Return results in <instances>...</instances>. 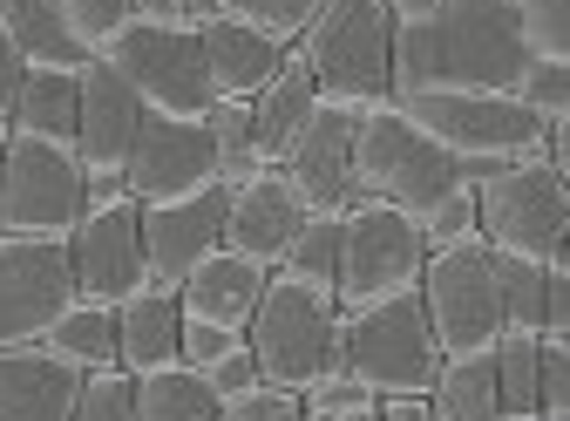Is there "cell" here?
Returning <instances> with one entry per match:
<instances>
[{
	"label": "cell",
	"instance_id": "1",
	"mask_svg": "<svg viewBox=\"0 0 570 421\" xmlns=\"http://www.w3.org/2000/svg\"><path fill=\"white\" fill-rule=\"evenodd\" d=\"M530 61L517 0H442L428 21L394 28V102L421 89H482L510 96Z\"/></svg>",
	"mask_w": 570,
	"mask_h": 421
},
{
	"label": "cell",
	"instance_id": "2",
	"mask_svg": "<svg viewBox=\"0 0 570 421\" xmlns=\"http://www.w3.org/2000/svg\"><path fill=\"white\" fill-rule=\"evenodd\" d=\"M245 340L258 354V381L265 388L306 394L320 374H346V313H340V293L313 286V278L272 272Z\"/></svg>",
	"mask_w": 570,
	"mask_h": 421
},
{
	"label": "cell",
	"instance_id": "3",
	"mask_svg": "<svg viewBox=\"0 0 570 421\" xmlns=\"http://www.w3.org/2000/svg\"><path fill=\"white\" fill-rule=\"evenodd\" d=\"M394 14L387 0H326L320 21L299 35V55L320 82V102L374 109L394 102Z\"/></svg>",
	"mask_w": 570,
	"mask_h": 421
},
{
	"label": "cell",
	"instance_id": "4",
	"mask_svg": "<svg viewBox=\"0 0 570 421\" xmlns=\"http://www.w3.org/2000/svg\"><path fill=\"white\" fill-rule=\"evenodd\" d=\"M455 184H475V177L401 102L361 109V144H353V190H361V197L401 204V210H414V218H421V210L435 204V197H449Z\"/></svg>",
	"mask_w": 570,
	"mask_h": 421
},
{
	"label": "cell",
	"instance_id": "5",
	"mask_svg": "<svg viewBox=\"0 0 570 421\" xmlns=\"http://www.w3.org/2000/svg\"><path fill=\"white\" fill-rule=\"evenodd\" d=\"M475 218H482V238L503 252V258L557 265L563 225H570V184L557 177L550 150L482 170L475 177Z\"/></svg>",
	"mask_w": 570,
	"mask_h": 421
},
{
	"label": "cell",
	"instance_id": "6",
	"mask_svg": "<svg viewBox=\"0 0 570 421\" xmlns=\"http://www.w3.org/2000/svg\"><path fill=\"white\" fill-rule=\"evenodd\" d=\"M449 157H462L469 177L495 170V164H517V157H543L550 150V129L517 102V96H482V89H421L401 102Z\"/></svg>",
	"mask_w": 570,
	"mask_h": 421
},
{
	"label": "cell",
	"instance_id": "7",
	"mask_svg": "<svg viewBox=\"0 0 570 421\" xmlns=\"http://www.w3.org/2000/svg\"><path fill=\"white\" fill-rule=\"evenodd\" d=\"M89 210V170L76 144L14 136L0 144V232L14 238H68Z\"/></svg>",
	"mask_w": 570,
	"mask_h": 421
},
{
	"label": "cell",
	"instance_id": "8",
	"mask_svg": "<svg viewBox=\"0 0 570 421\" xmlns=\"http://www.w3.org/2000/svg\"><path fill=\"white\" fill-rule=\"evenodd\" d=\"M442 340L428 326V306H421V286L414 293H394L381 306H361L346 313V374L367 381L381 401L387 394H428L442 374Z\"/></svg>",
	"mask_w": 570,
	"mask_h": 421
},
{
	"label": "cell",
	"instance_id": "9",
	"mask_svg": "<svg viewBox=\"0 0 570 421\" xmlns=\"http://www.w3.org/2000/svg\"><path fill=\"white\" fill-rule=\"evenodd\" d=\"M421 306H428V326H435L442 354H489V346L503 340V326H510L503 278H495V245L462 238L449 252H428Z\"/></svg>",
	"mask_w": 570,
	"mask_h": 421
},
{
	"label": "cell",
	"instance_id": "10",
	"mask_svg": "<svg viewBox=\"0 0 570 421\" xmlns=\"http://www.w3.org/2000/svg\"><path fill=\"white\" fill-rule=\"evenodd\" d=\"M421 265H428V245H421L414 210L381 204V197H353L346 232H340V286H333L340 313H361V306H381L394 293H414Z\"/></svg>",
	"mask_w": 570,
	"mask_h": 421
},
{
	"label": "cell",
	"instance_id": "11",
	"mask_svg": "<svg viewBox=\"0 0 570 421\" xmlns=\"http://www.w3.org/2000/svg\"><path fill=\"white\" fill-rule=\"evenodd\" d=\"M102 61L116 76L150 102V109H170V116H204L210 102V68H204V41H197V21H164V14H136L109 48Z\"/></svg>",
	"mask_w": 570,
	"mask_h": 421
},
{
	"label": "cell",
	"instance_id": "12",
	"mask_svg": "<svg viewBox=\"0 0 570 421\" xmlns=\"http://www.w3.org/2000/svg\"><path fill=\"white\" fill-rule=\"evenodd\" d=\"M76 258L68 238H14L0 232V346H35L76 306Z\"/></svg>",
	"mask_w": 570,
	"mask_h": 421
},
{
	"label": "cell",
	"instance_id": "13",
	"mask_svg": "<svg viewBox=\"0 0 570 421\" xmlns=\"http://www.w3.org/2000/svg\"><path fill=\"white\" fill-rule=\"evenodd\" d=\"M122 184H129L136 204H170V197H197L210 184H225L218 150H210V123L204 116H170V109H142Z\"/></svg>",
	"mask_w": 570,
	"mask_h": 421
},
{
	"label": "cell",
	"instance_id": "14",
	"mask_svg": "<svg viewBox=\"0 0 570 421\" xmlns=\"http://www.w3.org/2000/svg\"><path fill=\"white\" fill-rule=\"evenodd\" d=\"M68 258H76V293L96 306H122L129 293L150 286V265H142V204H89L82 225L68 232Z\"/></svg>",
	"mask_w": 570,
	"mask_h": 421
},
{
	"label": "cell",
	"instance_id": "15",
	"mask_svg": "<svg viewBox=\"0 0 570 421\" xmlns=\"http://www.w3.org/2000/svg\"><path fill=\"white\" fill-rule=\"evenodd\" d=\"M225 210H232V184H210V190L170 197V204H142V265H150L157 293H177L225 245Z\"/></svg>",
	"mask_w": 570,
	"mask_h": 421
},
{
	"label": "cell",
	"instance_id": "16",
	"mask_svg": "<svg viewBox=\"0 0 570 421\" xmlns=\"http://www.w3.org/2000/svg\"><path fill=\"white\" fill-rule=\"evenodd\" d=\"M313 204L299 197V184L285 170H252L245 184H232V210H225V252L258 258V265H285L293 238L306 232Z\"/></svg>",
	"mask_w": 570,
	"mask_h": 421
},
{
	"label": "cell",
	"instance_id": "17",
	"mask_svg": "<svg viewBox=\"0 0 570 421\" xmlns=\"http://www.w3.org/2000/svg\"><path fill=\"white\" fill-rule=\"evenodd\" d=\"M353 144H361V109L346 102H320L306 136L293 144V157H285L278 170L299 184V197L313 210H353Z\"/></svg>",
	"mask_w": 570,
	"mask_h": 421
},
{
	"label": "cell",
	"instance_id": "18",
	"mask_svg": "<svg viewBox=\"0 0 570 421\" xmlns=\"http://www.w3.org/2000/svg\"><path fill=\"white\" fill-rule=\"evenodd\" d=\"M142 102L116 68L96 55L89 68H82V123H76V157H82V170L89 177H122V164H129V150H136V129H142Z\"/></svg>",
	"mask_w": 570,
	"mask_h": 421
},
{
	"label": "cell",
	"instance_id": "19",
	"mask_svg": "<svg viewBox=\"0 0 570 421\" xmlns=\"http://www.w3.org/2000/svg\"><path fill=\"white\" fill-rule=\"evenodd\" d=\"M197 41H204V68H210V96L218 102H252L285 61V48L272 35H258V28H245L218 8L197 14Z\"/></svg>",
	"mask_w": 570,
	"mask_h": 421
},
{
	"label": "cell",
	"instance_id": "20",
	"mask_svg": "<svg viewBox=\"0 0 570 421\" xmlns=\"http://www.w3.org/2000/svg\"><path fill=\"white\" fill-rule=\"evenodd\" d=\"M82 374L61 368L48 346H0V421H76Z\"/></svg>",
	"mask_w": 570,
	"mask_h": 421
},
{
	"label": "cell",
	"instance_id": "21",
	"mask_svg": "<svg viewBox=\"0 0 570 421\" xmlns=\"http://www.w3.org/2000/svg\"><path fill=\"white\" fill-rule=\"evenodd\" d=\"M265 278H272V265H258V258H238V252H210L184 286H177V300H184V320H218V326H232V333H245L252 326V313H258V300H265Z\"/></svg>",
	"mask_w": 570,
	"mask_h": 421
},
{
	"label": "cell",
	"instance_id": "22",
	"mask_svg": "<svg viewBox=\"0 0 570 421\" xmlns=\"http://www.w3.org/2000/svg\"><path fill=\"white\" fill-rule=\"evenodd\" d=\"M313 109H320V82H313L306 55H299V48H285L278 76L252 96V136H258V157H265L272 170H278L285 157H293V144L306 136Z\"/></svg>",
	"mask_w": 570,
	"mask_h": 421
},
{
	"label": "cell",
	"instance_id": "23",
	"mask_svg": "<svg viewBox=\"0 0 570 421\" xmlns=\"http://www.w3.org/2000/svg\"><path fill=\"white\" fill-rule=\"evenodd\" d=\"M116 346H122V368L129 374H150V368L184 361V300L157 293V286L129 293L116 306Z\"/></svg>",
	"mask_w": 570,
	"mask_h": 421
},
{
	"label": "cell",
	"instance_id": "24",
	"mask_svg": "<svg viewBox=\"0 0 570 421\" xmlns=\"http://www.w3.org/2000/svg\"><path fill=\"white\" fill-rule=\"evenodd\" d=\"M0 28H8V41L21 48L28 68H61V76H82V68L96 61V48L68 28L61 0H8V8H0Z\"/></svg>",
	"mask_w": 570,
	"mask_h": 421
},
{
	"label": "cell",
	"instance_id": "25",
	"mask_svg": "<svg viewBox=\"0 0 570 421\" xmlns=\"http://www.w3.org/2000/svg\"><path fill=\"white\" fill-rule=\"evenodd\" d=\"M435 421H503V381H495V346L489 354H449L435 388H428Z\"/></svg>",
	"mask_w": 570,
	"mask_h": 421
},
{
	"label": "cell",
	"instance_id": "26",
	"mask_svg": "<svg viewBox=\"0 0 570 421\" xmlns=\"http://www.w3.org/2000/svg\"><path fill=\"white\" fill-rule=\"evenodd\" d=\"M41 346L61 361V368H76V374H102V368H122V346H116V306H96V300H76L48 333Z\"/></svg>",
	"mask_w": 570,
	"mask_h": 421
},
{
	"label": "cell",
	"instance_id": "27",
	"mask_svg": "<svg viewBox=\"0 0 570 421\" xmlns=\"http://www.w3.org/2000/svg\"><path fill=\"white\" fill-rule=\"evenodd\" d=\"M76 123H82V76H61V68H28L21 102H14V136L76 144Z\"/></svg>",
	"mask_w": 570,
	"mask_h": 421
},
{
	"label": "cell",
	"instance_id": "28",
	"mask_svg": "<svg viewBox=\"0 0 570 421\" xmlns=\"http://www.w3.org/2000/svg\"><path fill=\"white\" fill-rule=\"evenodd\" d=\"M495 381H503V421L543 414V333L537 326H503V340H495Z\"/></svg>",
	"mask_w": 570,
	"mask_h": 421
},
{
	"label": "cell",
	"instance_id": "29",
	"mask_svg": "<svg viewBox=\"0 0 570 421\" xmlns=\"http://www.w3.org/2000/svg\"><path fill=\"white\" fill-rule=\"evenodd\" d=\"M136 414L142 421H218V394H210L197 368L170 361V368L136 374Z\"/></svg>",
	"mask_w": 570,
	"mask_h": 421
},
{
	"label": "cell",
	"instance_id": "30",
	"mask_svg": "<svg viewBox=\"0 0 570 421\" xmlns=\"http://www.w3.org/2000/svg\"><path fill=\"white\" fill-rule=\"evenodd\" d=\"M204 123H210V150H218V177L225 184H245L252 170H272L258 157V136H252V102H210Z\"/></svg>",
	"mask_w": 570,
	"mask_h": 421
},
{
	"label": "cell",
	"instance_id": "31",
	"mask_svg": "<svg viewBox=\"0 0 570 421\" xmlns=\"http://www.w3.org/2000/svg\"><path fill=\"white\" fill-rule=\"evenodd\" d=\"M340 232H346V210H313L278 272L313 278V286H340Z\"/></svg>",
	"mask_w": 570,
	"mask_h": 421
},
{
	"label": "cell",
	"instance_id": "32",
	"mask_svg": "<svg viewBox=\"0 0 570 421\" xmlns=\"http://www.w3.org/2000/svg\"><path fill=\"white\" fill-rule=\"evenodd\" d=\"M320 8H326V0H218V14L272 35L278 48H299V35L320 21Z\"/></svg>",
	"mask_w": 570,
	"mask_h": 421
},
{
	"label": "cell",
	"instance_id": "33",
	"mask_svg": "<svg viewBox=\"0 0 570 421\" xmlns=\"http://www.w3.org/2000/svg\"><path fill=\"white\" fill-rule=\"evenodd\" d=\"M510 96H517L543 129H550L557 116H570V61H563V55H530Z\"/></svg>",
	"mask_w": 570,
	"mask_h": 421
},
{
	"label": "cell",
	"instance_id": "34",
	"mask_svg": "<svg viewBox=\"0 0 570 421\" xmlns=\"http://www.w3.org/2000/svg\"><path fill=\"white\" fill-rule=\"evenodd\" d=\"M414 225H421V245H428V252H449V245H462V238H482V218H475V184H455L449 197H435Z\"/></svg>",
	"mask_w": 570,
	"mask_h": 421
},
{
	"label": "cell",
	"instance_id": "35",
	"mask_svg": "<svg viewBox=\"0 0 570 421\" xmlns=\"http://www.w3.org/2000/svg\"><path fill=\"white\" fill-rule=\"evenodd\" d=\"M76 421H142V414H136V374H129V368H102V374H82V394H76Z\"/></svg>",
	"mask_w": 570,
	"mask_h": 421
},
{
	"label": "cell",
	"instance_id": "36",
	"mask_svg": "<svg viewBox=\"0 0 570 421\" xmlns=\"http://www.w3.org/2000/svg\"><path fill=\"white\" fill-rule=\"evenodd\" d=\"M543 272L550 265H530V258H503V252H495V278H503V313H510V326H537L543 333Z\"/></svg>",
	"mask_w": 570,
	"mask_h": 421
},
{
	"label": "cell",
	"instance_id": "37",
	"mask_svg": "<svg viewBox=\"0 0 570 421\" xmlns=\"http://www.w3.org/2000/svg\"><path fill=\"white\" fill-rule=\"evenodd\" d=\"M306 421H333V414H361V408H381V394L367 381H353V374H320L306 394H299Z\"/></svg>",
	"mask_w": 570,
	"mask_h": 421
},
{
	"label": "cell",
	"instance_id": "38",
	"mask_svg": "<svg viewBox=\"0 0 570 421\" xmlns=\"http://www.w3.org/2000/svg\"><path fill=\"white\" fill-rule=\"evenodd\" d=\"M61 14H68V28H76V35L102 55V48L136 21V0H61Z\"/></svg>",
	"mask_w": 570,
	"mask_h": 421
},
{
	"label": "cell",
	"instance_id": "39",
	"mask_svg": "<svg viewBox=\"0 0 570 421\" xmlns=\"http://www.w3.org/2000/svg\"><path fill=\"white\" fill-rule=\"evenodd\" d=\"M517 21L530 55H563L570 61V0H517Z\"/></svg>",
	"mask_w": 570,
	"mask_h": 421
},
{
	"label": "cell",
	"instance_id": "40",
	"mask_svg": "<svg viewBox=\"0 0 570 421\" xmlns=\"http://www.w3.org/2000/svg\"><path fill=\"white\" fill-rule=\"evenodd\" d=\"M218 421H306V408H299L293 388H265V381H258V388L218 401Z\"/></svg>",
	"mask_w": 570,
	"mask_h": 421
},
{
	"label": "cell",
	"instance_id": "41",
	"mask_svg": "<svg viewBox=\"0 0 570 421\" xmlns=\"http://www.w3.org/2000/svg\"><path fill=\"white\" fill-rule=\"evenodd\" d=\"M245 333H232V326H218V320H184V368H210V361H225L232 346H238Z\"/></svg>",
	"mask_w": 570,
	"mask_h": 421
},
{
	"label": "cell",
	"instance_id": "42",
	"mask_svg": "<svg viewBox=\"0 0 570 421\" xmlns=\"http://www.w3.org/2000/svg\"><path fill=\"white\" fill-rule=\"evenodd\" d=\"M543 421H570V346L543 333Z\"/></svg>",
	"mask_w": 570,
	"mask_h": 421
},
{
	"label": "cell",
	"instance_id": "43",
	"mask_svg": "<svg viewBox=\"0 0 570 421\" xmlns=\"http://www.w3.org/2000/svg\"><path fill=\"white\" fill-rule=\"evenodd\" d=\"M204 381H210V394H218V401H232V394L258 388V354H252V340H238L225 361H210V368H204Z\"/></svg>",
	"mask_w": 570,
	"mask_h": 421
},
{
	"label": "cell",
	"instance_id": "44",
	"mask_svg": "<svg viewBox=\"0 0 570 421\" xmlns=\"http://www.w3.org/2000/svg\"><path fill=\"white\" fill-rule=\"evenodd\" d=\"M21 82H28V61H21V48L8 41V28H0V136L14 129V102H21Z\"/></svg>",
	"mask_w": 570,
	"mask_h": 421
},
{
	"label": "cell",
	"instance_id": "45",
	"mask_svg": "<svg viewBox=\"0 0 570 421\" xmlns=\"http://www.w3.org/2000/svg\"><path fill=\"white\" fill-rule=\"evenodd\" d=\"M570 326V265H550L543 272V333H563Z\"/></svg>",
	"mask_w": 570,
	"mask_h": 421
},
{
	"label": "cell",
	"instance_id": "46",
	"mask_svg": "<svg viewBox=\"0 0 570 421\" xmlns=\"http://www.w3.org/2000/svg\"><path fill=\"white\" fill-rule=\"evenodd\" d=\"M381 421H435V408H428V394H387Z\"/></svg>",
	"mask_w": 570,
	"mask_h": 421
},
{
	"label": "cell",
	"instance_id": "47",
	"mask_svg": "<svg viewBox=\"0 0 570 421\" xmlns=\"http://www.w3.org/2000/svg\"><path fill=\"white\" fill-rule=\"evenodd\" d=\"M550 164H557V177L570 184V116H557V123H550Z\"/></svg>",
	"mask_w": 570,
	"mask_h": 421
},
{
	"label": "cell",
	"instance_id": "48",
	"mask_svg": "<svg viewBox=\"0 0 570 421\" xmlns=\"http://www.w3.org/2000/svg\"><path fill=\"white\" fill-rule=\"evenodd\" d=\"M136 14H164V21H197L190 0H136Z\"/></svg>",
	"mask_w": 570,
	"mask_h": 421
},
{
	"label": "cell",
	"instance_id": "49",
	"mask_svg": "<svg viewBox=\"0 0 570 421\" xmlns=\"http://www.w3.org/2000/svg\"><path fill=\"white\" fill-rule=\"evenodd\" d=\"M435 8H442V0H387V14H394V21H428Z\"/></svg>",
	"mask_w": 570,
	"mask_h": 421
},
{
	"label": "cell",
	"instance_id": "50",
	"mask_svg": "<svg viewBox=\"0 0 570 421\" xmlns=\"http://www.w3.org/2000/svg\"><path fill=\"white\" fill-rule=\"evenodd\" d=\"M333 421H381V408H361V414H333Z\"/></svg>",
	"mask_w": 570,
	"mask_h": 421
},
{
	"label": "cell",
	"instance_id": "51",
	"mask_svg": "<svg viewBox=\"0 0 570 421\" xmlns=\"http://www.w3.org/2000/svg\"><path fill=\"white\" fill-rule=\"evenodd\" d=\"M557 265H570V225H563V252H557Z\"/></svg>",
	"mask_w": 570,
	"mask_h": 421
},
{
	"label": "cell",
	"instance_id": "52",
	"mask_svg": "<svg viewBox=\"0 0 570 421\" xmlns=\"http://www.w3.org/2000/svg\"><path fill=\"white\" fill-rule=\"evenodd\" d=\"M190 8H197V14H210V8H218V0H190Z\"/></svg>",
	"mask_w": 570,
	"mask_h": 421
},
{
	"label": "cell",
	"instance_id": "53",
	"mask_svg": "<svg viewBox=\"0 0 570 421\" xmlns=\"http://www.w3.org/2000/svg\"><path fill=\"white\" fill-rule=\"evenodd\" d=\"M550 340H563V346H570V326H563V333H550Z\"/></svg>",
	"mask_w": 570,
	"mask_h": 421
},
{
	"label": "cell",
	"instance_id": "54",
	"mask_svg": "<svg viewBox=\"0 0 570 421\" xmlns=\"http://www.w3.org/2000/svg\"><path fill=\"white\" fill-rule=\"evenodd\" d=\"M0 8H8V0H0Z\"/></svg>",
	"mask_w": 570,
	"mask_h": 421
},
{
	"label": "cell",
	"instance_id": "55",
	"mask_svg": "<svg viewBox=\"0 0 570 421\" xmlns=\"http://www.w3.org/2000/svg\"><path fill=\"white\" fill-rule=\"evenodd\" d=\"M0 144H8V136H0Z\"/></svg>",
	"mask_w": 570,
	"mask_h": 421
}]
</instances>
